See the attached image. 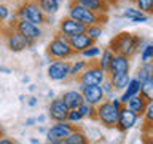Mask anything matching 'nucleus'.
<instances>
[{
  "mask_svg": "<svg viewBox=\"0 0 153 144\" xmlns=\"http://www.w3.org/2000/svg\"><path fill=\"white\" fill-rule=\"evenodd\" d=\"M139 43H140V35H136L132 32H120L110 40V48L117 55H124L128 58H132L139 53Z\"/></svg>",
  "mask_w": 153,
  "mask_h": 144,
  "instance_id": "nucleus-1",
  "label": "nucleus"
},
{
  "mask_svg": "<svg viewBox=\"0 0 153 144\" xmlns=\"http://www.w3.org/2000/svg\"><path fill=\"white\" fill-rule=\"evenodd\" d=\"M67 16L76 19L78 22L85 24L86 27L88 26H93V24H104L107 21V14H100V13H96L93 10L83 7V5L76 3L75 0L70 3L69 7V13H67Z\"/></svg>",
  "mask_w": 153,
  "mask_h": 144,
  "instance_id": "nucleus-2",
  "label": "nucleus"
},
{
  "mask_svg": "<svg viewBox=\"0 0 153 144\" xmlns=\"http://www.w3.org/2000/svg\"><path fill=\"white\" fill-rule=\"evenodd\" d=\"M46 55L51 59H70L76 53L74 48L70 46V42L65 35H62L61 32H57L54 37L51 38V42L46 46Z\"/></svg>",
  "mask_w": 153,
  "mask_h": 144,
  "instance_id": "nucleus-3",
  "label": "nucleus"
},
{
  "mask_svg": "<svg viewBox=\"0 0 153 144\" xmlns=\"http://www.w3.org/2000/svg\"><path fill=\"white\" fill-rule=\"evenodd\" d=\"M120 107H117L110 99H104L100 104L96 106V120L105 128H117Z\"/></svg>",
  "mask_w": 153,
  "mask_h": 144,
  "instance_id": "nucleus-4",
  "label": "nucleus"
},
{
  "mask_svg": "<svg viewBox=\"0 0 153 144\" xmlns=\"http://www.w3.org/2000/svg\"><path fill=\"white\" fill-rule=\"evenodd\" d=\"M3 35H5V40H7L8 50L11 53H22V51L29 50V48H32L37 42V40H32V38L22 35L19 31H16L14 27H10V26H8V29L3 31Z\"/></svg>",
  "mask_w": 153,
  "mask_h": 144,
  "instance_id": "nucleus-5",
  "label": "nucleus"
},
{
  "mask_svg": "<svg viewBox=\"0 0 153 144\" xmlns=\"http://www.w3.org/2000/svg\"><path fill=\"white\" fill-rule=\"evenodd\" d=\"M18 18H26L29 21L38 24V26H43L46 24V13L40 8L37 0H27V2H22L16 10Z\"/></svg>",
  "mask_w": 153,
  "mask_h": 144,
  "instance_id": "nucleus-6",
  "label": "nucleus"
},
{
  "mask_svg": "<svg viewBox=\"0 0 153 144\" xmlns=\"http://www.w3.org/2000/svg\"><path fill=\"white\" fill-rule=\"evenodd\" d=\"M76 127L72 125L69 120L65 122H54L46 131V142L50 144H64V139L74 131Z\"/></svg>",
  "mask_w": 153,
  "mask_h": 144,
  "instance_id": "nucleus-7",
  "label": "nucleus"
},
{
  "mask_svg": "<svg viewBox=\"0 0 153 144\" xmlns=\"http://www.w3.org/2000/svg\"><path fill=\"white\" fill-rule=\"evenodd\" d=\"M108 74L97 64V61H91L83 74L78 75V85H100Z\"/></svg>",
  "mask_w": 153,
  "mask_h": 144,
  "instance_id": "nucleus-8",
  "label": "nucleus"
},
{
  "mask_svg": "<svg viewBox=\"0 0 153 144\" xmlns=\"http://www.w3.org/2000/svg\"><path fill=\"white\" fill-rule=\"evenodd\" d=\"M46 75L53 82H65L70 79V62L67 59H51L46 67Z\"/></svg>",
  "mask_w": 153,
  "mask_h": 144,
  "instance_id": "nucleus-9",
  "label": "nucleus"
},
{
  "mask_svg": "<svg viewBox=\"0 0 153 144\" xmlns=\"http://www.w3.org/2000/svg\"><path fill=\"white\" fill-rule=\"evenodd\" d=\"M140 115L136 114L134 110H131L128 106H123L120 110V117H118V123H117V130L121 133H128L129 130H132L137 125Z\"/></svg>",
  "mask_w": 153,
  "mask_h": 144,
  "instance_id": "nucleus-10",
  "label": "nucleus"
},
{
  "mask_svg": "<svg viewBox=\"0 0 153 144\" xmlns=\"http://www.w3.org/2000/svg\"><path fill=\"white\" fill-rule=\"evenodd\" d=\"M69 112L70 107L62 101V98H54L48 106V118H51L53 122H65Z\"/></svg>",
  "mask_w": 153,
  "mask_h": 144,
  "instance_id": "nucleus-11",
  "label": "nucleus"
},
{
  "mask_svg": "<svg viewBox=\"0 0 153 144\" xmlns=\"http://www.w3.org/2000/svg\"><path fill=\"white\" fill-rule=\"evenodd\" d=\"M14 29L19 31L22 35L32 38V40H38V38L43 37L42 26H38V24L29 21V19H26V18H19L16 21V24H14Z\"/></svg>",
  "mask_w": 153,
  "mask_h": 144,
  "instance_id": "nucleus-12",
  "label": "nucleus"
},
{
  "mask_svg": "<svg viewBox=\"0 0 153 144\" xmlns=\"http://www.w3.org/2000/svg\"><path fill=\"white\" fill-rule=\"evenodd\" d=\"M78 88L81 90V93H83V98H85V103H89L93 106H97L100 104L105 98V93L102 90V86L100 85H80Z\"/></svg>",
  "mask_w": 153,
  "mask_h": 144,
  "instance_id": "nucleus-13",
  "label": "nucleus"
},
{
  "mask_svg": "<svg viewBox=\"0 0 153 144\" xmlns=\"http://www.w3.org/2000/svg\"><path fill=\"white\" fill-rule=\"evenodd\" d=\"M86 29H88V27H86L85 24L78 22L76 19L70 18V16L61 19V22H59V32L62 34V35H65L67 38L74 37V35H76V34L86 32Z\"/></svg>",
  "mask_w": 153,
  "mask_h": 144,
  "instance_id": "nucleus-14",
  "label": "nucleus"
},
{
  "mask_svg": "<svg viewBox=\"0 0 153 144\" xmlns=\"http://www.w3.org/2000/svg\"><path fill=\"white\" fill-rule=\"evenodd\" d=\"M131 69V58L124 56V55H117L115 53L112 64L108 69V75H115V74H123V72H129Z\"/></svg>",
  "mask_w": 153,
  "mask_h": 144,
  "instance_id": "nucleus-15",
  "label": "nucleus"
},
{
  "mask_svg": "<svg viewBox=\"0 0 153 144\" xmlns=\"http://www.w3.org/2000/svg\"><path fill=\"white\" fill-rule=\"evenodd\" d=\"M62 101L69 106L70 109H78L81 104L85 103V98H83V93H81L80 88H72V90H67L62 93Z\"/></svg>",
  "mask_w": 153,
  "mask_h": 144,
  "instance_id": "nucleus-16",
  "label": "nucleus"
},
{
  "mask_svg": "<svg viewBox=\"0 0 153 144\" xmlns=\"http://www.w3.org/2000/svg\"><path fill=\"white\" fill-rule=\"evenodd\" d=\"M69 42H70V46L74 48L75 53H81L86 48H89L91 45H94V40L86 32H81V34H76L74 37H69Z\"/></svg>",
  "mask_w": 153,
  "mask_h": 144,
  "instance_id": "nucleus-17",
  "label": "nucleus"
},
{
  "mask_svg": "<svg viewBox=\"0 0 153 144\" xmlns=\"http://www.w3.org/2000/svg\"><path fill=\"white\" fill-rule=\"evenodd\" d=\"M123 18L124 19H128L129 22H132V24H142V22H147L148 21V16L150 14H147V13H143L140 11L137 7H126L123 10Z\"/></svg>",
  "mask_w": 153,
  "mask_h": 144,
  "instance_id": "nucleus-18",
  "label": "nucleus"
},
{
  "mask_svg": "<svg viewBox=\"0 0 153 144\" xmlns=\"http://www.w3.org/2000/svg\"><path fill=\"white\" fill-rule=\"evenodd\" d=\"M140 90H142V82L137 79L136 75L131 79V82L128 83V86L121 91V101H123V104H126L129 99L132 98V96H136V94H140Z\"/></svg>",
  "mask_w": 153,
  "mask_h": 144,
  "instance_id": "nucleus-19",
  "label": "nucleus"
},
{
  "mask_svg": "<svg viewBox=\"0 0 153 144\" xmlns=\"http://www.w3.org/2000/svg\"><path fill=\"white\" fill-rule=\"evenodd\" d=\"M75 2L100 14H107L110 11V7H112L107 0H75Z\"/></svg>",
  "mask_w": 153,
  "mask_h": 144,
  "instance_id": "nucleus-20",
  "label": "nucleus"
},
{
  "mask_svg": "<svg viewBox=\"0 0 153 144\" xmlns=\"http://www.w3.org/2000/svg\"><path fill=\"white\" fill-rule=\"evenodd\" d=\"M139 55H140V62H153V38L140 37Z\"/></svg>",
  "mask_w": 153,
  "mask_h": 144,
  "instance_id": "nucleus-21",
  "label": "nucleus"
},
{
  "mask_svg": "<svg viewBox=\"0 0 153 144\" xmlns=\"http://www.w3.org/2000/svg\"><path fill=\"white\" fill-rule=\"evenodd\" d=\"M147 104H148V101L143 98L142 94H136V96H132L124 106H128L131 110H134L136 114H139L140 117H143V112H145V109H147Z\"/></svg>",
  "mask_w": 153,
  "mask_h": 144,
  "instance_id": "nucleus-22",
  "label": "nucleus"
},
{
  "mask_svg": "<svg viewBox=\"0 0 153 144\" xmlns=\"http://www.w3.org/2000/svg\"><path fill=\"white\" fill-rule=\"evenodd\" d=\"M110 79H112L115 88H117V91H123L124 88L128 86V83L131 82V74L129 72H123V74H115V75H108Z\"/></svg>",
  "mask_w": 153,
  "mask_h": 144,
  "instance_id": "nucleus-23",
  "label": "nucleus"
},
{
  "mask_svg": "<svg viewBox=\"0 0 153 144\" xmlns=\"http://www.w3.org/2000/svg\"><path fill=\"white\" fill-rule=\"evenodd\" d=\"M152 67H153L152 62H140V66L137 67L136 77L142 82V83H145V82H148V80H152V79H153Z\"/></svg>",
  "mask_w": 153,
  "mask_h": 144,
  "instance_id": "nucleus-24",
  "label": "nucleus"
},
{
  "mask_svg": "<svg viewBox=\"0 0 153 144\" xmlns=\"http://www.w3.org/2000/svg\"><path fill=\"white\" fill-rule=\"evenodd\" d=\"M37 2L40 5V8L46 13V16H54L61 7L59 0H37Z\"/></svg>",
  "mask_w": 153,
  "mask_h": 144,
  "instance_id": "nucleus-25",
  "label": "nucleus"
},
{
  "mask_svg": "<svg viewBox=\"0 0 153 144\" xmlns=\"http://www.w3.org/2000/svg\"><path fill=\"white\" fill-rule=\"evenodd\" d=\"M113 56H115V51L108 46V48H104V50H102V55H100L99 59H97V64L102 67V69L107 72V74H108V69H110V64H112Z\"/></svg>",
  "mask_w": 153,
  "mask_h": 144,
  "instance_id": "nucleus-26",
  "label": "nucleus"
},
{
  "mask_svg": "<svg viewBox=\"0 0 153 144\" xmlns=\"http://www.w3.org/2000/svg\"><path fill=\"white\" fill-rule=\"evenodd\" d=\"M89 62L91 61L83 59V58H81V59H76L74 62H70V79H78V75L83 74L85 69L89 66Z\"/></svg>",
  "mask_w": 153,
  "mask_h": 144,
  "instance_id": "nucleus-27",
  "label": "nucleus"
},
{
  "mask_svg": "<svg viewBox=\"0 0 153 144\" xmlns=\"http://www.w3.org/2000/svg\"><path fill=\"white\" fill-rule=\"evenodd\" d=\"M64 144H88V136H86L81 130L75 128L74 131L64 139Z\"/></svg>",
  "mask_w": 153,
  "mask_h": 144,
  "instance_id": "nucleus-28",
  "label": "nucleus"
},
{
  "mask_svg": "<svg viewBox=\"0 0 153 144\" xmlns=\"http://www.w3.org/2000/svg\"><path fill=\"white\" fill-rule=\"evenodd\" d=\"M81 58L83 59H88V61H97L99 59V56L102 55V48H100L99 45H91L89 48H86V50H83L80 53Z\"/></svg>",
  "mask_w": 153,
  "mask_h": 144,
  "instance_id": "nucleus-29",
  "label": "nucleus"
},
{
  "mask_svg": "<svg viewBox=\"0 0 153 144\" xmlns=\"http://www.w3.org/2000/svg\"><path fill=\"white\" fill-rule=\"evenodd\" d=\"M100 86H102V90H104V93H105V98H107V99L113 98L115 93H117V88H115L113 82H112V79H110L108 75L105 77V80L100 83Z\"/></svg>",
  "mask_w": 153,
  "mask_h": 144,
  "instance_id": "nucleus-30",
  "label": "nucleus"
},
{
  "mask_svg": "<svg viewBox=\"0 0 153 144\" xmlns=\"http://www.w3.org/2000/svg\"><path fill=\"white\" fill-rule=\"evenodd\" d=\"M78 110L81 112V115H83L85 118H91V120L96 118V106H93V104L83 103V104L78 107Z\"/></svg>",
  "mask_w": 153,
  "mask_h": 144,
  "instance_id": "nucleus-31",
  "label": "nucleus"
},
{
  "mask_svg": "<svg viewBox=\"0 0 153 144\" xmlns=\"http://www.w3.org/2000/svg\"><path fill=\"white\" fill-rule=\"evenodd\" d=\"M86 34L93 38V40H99L100 37H102L104 34V29H102V24H93V26H88V29H86Z\"/></svg>",
  "mask_w": 153,
  "mask_h": 144,
  "instance_id": "nucleus-32",
  "label": "nucleus"
},
{
  "mask_svg": "<svg viewBox=\"0 0 153 144\" xmlns=\"http://www.w3.org/2000/svg\"><path fill=\"white\" fill-rule=\"evenodd\" d=\"M136 7L147 14H153V0H134Z\"/></svg>",
  "mask_w": 153,
  "mask_h": 144,
  "instance_id": "nucleus-33",
  "label": "nucleus"
},
{
  "mask_svg": "<svg viewBox=\"0 0 153 144\" xmlns=\"http://www.w3.org/2000/svg\"><path fill=\"white\" fill-rule=\"evenodd\" d=\"M140 94L148 101V103H150V101H153V79L148 80V82H145V83H142Z\"/></svg>",
  "mask_w": 153,
  "mask_h": 144,
  "instance_id": "nucleus-34",
  "label": "nucleus"
},
{
  "mask_svg": "<svg viewBox=\"0 0 153 144\" xmlns=\"http://www.w3.org/2000/svg\"><path fill=\"white\" fill-rule=\"evenodd\" d=\"M67 120L72 123V125H78V123H81V120H85V117L81 115V112L78 109H70V112H69V117H67Z\"/></svg>",
  "mask_w": 153,
  "mask_h": 144,
  "instance_id": "nucleus-35",
  "label": "nucleus"
},
{
  "mask_svg": "<svg viewBox=\"0 0 153 144\" xmlns=\"http://www.w3.org/2000/svg\"><path fill=\"white\" fill-rule=\"evenodd\" d=\"M153 122V101L147 104V109L143 112V123H152Z\"/></svg>",
  "mask_w": 153,
  "mask_h": 144,
  "instance_id": "nucleus-36",
  "label": "nucleus"
},
{
  "mask_svg": "<svg viewBox=\"0 0 153 144\" xmlns=\"http://www.w3.org/2000/svg\"><path fill=\"white\" fill-rule=\"evenodd\" d=\"M10 16H11V11H10V8L7 7V5L0 3V19H2V21H8Z\"/></svg>",
  "mask_w": 153,
  "mask_h": 144,
  "instance_id": "nucleus-37",
  "label": "nucleus"
},
{
  "mask_svg": "<svg viewBox=\"0 0 153 144\" xmlns=\"http://www.w3.org/2000/svg\"><path fill=\"white\" fill-rule=\"evenodd\" d=\"M143 133L145 134H153V122L152 123H143Z\"/></svg>",
  "mask_w": 153,
  "mask_h": 144,
  "instance_id": "nucleus-38",
  "label": "nucleus"
},
{
  "mask_svg": "<svg viewBox=\"0 0 153 144\" xmlns=\"http://www.w3.org/2000/svg\"><path fill=\"white\" fill-rule=\"evenodd\" d=\"M35 123H38L37 122V117H29V118H26V122H24L26 127H33Z\"/></svg>",
  "mask_w": 153,
  "mask_h": 144,
  "instance_id": "nucleus-39",
  "label": "nucleus"
},
{
  "mask_svg": "<svg viewBox=\"0 0 153 144\" xmlns=\"http://www.w3.org/2000/svg\"><path fill=\"white\" fill-rule=\"evenodd\" d=\"M27 104L30 106V107H35V106L38 104V99L35 98V96H30V98L27 99Z\"/></svg>",
  "mask_w": 153,
  "mask_h": 144,
  "instance_id": "nucleus-40",
  "label": "nucleus"
},
{
  "mask_svg": "<svg viewBox=\"0 0 153 144\" xmlns=\"http://www.w3.org/2000/svg\"><path fill=\"white\" fill-rule=\"evenodd\" d=\"M0 144H13V141L8 139V138H5V136H2L0 138Z\"/></svg>",
  "mask_w": 153,
  "mask_h": 144,
  "instance_id": "nucleus-41",
  "label": "nucleus"
},
{
  "mask_svg": "<svg viewBox=\"0 0 153 144\" xmlns=\"http://www.w3.org/2000/svg\"><path fill=\"white\" fill-rule=\"evenodd\" d=\"M45 120H46V115H38V117H37V122L38 123H43Z\"/></svg>",
  "mask_w": 153,
  "mask_h": 144,
  "instance_id": "nucleus-42",
  "label": "nucleus"
},
{
  "mask_svg": "<svg viewBox=\"0 0 153 144\" xmlns=\"http://www.w3.org/2000/svg\"><path fill=\"white\" fill-rule=\"evenodd\" d=\"M145 141L148 142V144H153V134H147V139Z\"/></svg>",
  "mask_w": 153,
  "mask_h": 144,
  "instance_id": "nucleus-43",
  "label": "nucleus"
},
{
  "mask_svg": "<svg viewBox=\"0 0 153 144\" xmlns=\"http://www.w3.org/2000/svg\"><path fill=\"white\" fill-rule=\"evenodd\" d=\"M0 72H3V74H10L11 70H10L8 67H0Z\"/></svg>",
  "mask_w": 153,
  "mask_h": 144,
  "instance_id": "nucleus-44",
  "label": "nucleus"
},
{
  "mask_svg": "<svg viewBox=\"0 0 153 144\" xmlns=\"http://www.w3.org/2000/svg\"><path fill=\"white\" fill-rule=\"evenodd\" d=\"M38 131H40V133H45V134H46L48 128H46V127H40V128H38Z\"/></svg>",
  "mask_w": 153,
  "mask_h": 144,
  "instance_id": "nucleus-45",
  "label": "nucleus"
},
{
  "mask_svg": "<svg viewBox=\"0 0 153 144\" xmlns=\"http://www.w3.org/2000/svg\"><path fill=\"white\" fill-rule=\"evenodd\" d=\"M19 101H21V103H26V101H27V98H26L24 94H21V96H19Z\"/></svg>",
  "mask_w": 153,
  "mask_h": 144,
  "instance_id": "nucleus-46",
  "label": "nucleus"
},
{
  "mask_svg": "<svg viewBox=\"0 0 153 144\" xmlns=\"http://www.w3.org/2000/svg\"><path fill=\"white\" fill-rule=\"evenodd\" d=\"M29 82H30V79H29L27 75H26V77H22V83H29Z\"/></svg>",
  "mask_w": 153,
  "mask_h": 144,
  "instance_id": "nucleus-47",
  "label": "nucleus"
},
{
  "mask_svg": "<svg viewBox=\"0 0 153 144\" xmlns=\"http://www.w3.org/2000/svg\"><path fill=\"white\" fill-rule=\"evenodd\" d=\"M30 142H32V144H38V142H40V141H38L37 138H32V139H30Z\"/></svg>",
  "mask_w": 153,
  "mask_h": 144,
  "instance_id": "nucleus-48",
  "label": "nucleus"
},
{
  "mask_svg": "<svg viewBox=\"0 0 153 144\" xmlns=\"http://www.w3.org/2000/svg\"><path fill=\"white\" fill-rule=\"evenodd\" d=\"M3 22H5V21H2V19H0V34L3 32Z\"/></svg>",
  "mask_w": 153,
  "mask_h": 144,
  "instance_id": "nucleus-49",
  "label": "nucleus"
},
{
  "mask_svg": "<svg viewBox=\"0 0 153 144\" xmlns=\"http://www.w3.org/2000/svg\"><path fill=\"white\" fill-rule=\"evenodd\" d=\"M107 2H108L110 5H115V3H118V0H107Z\"/></svg>",
  "mask_w": 153,
  "mask_h": 144,
  "instance_id": "nucleus-50",
  "label": "nucleus"
},
{
  "mask_svg": "<svg viewBox=\"0 0 153 144\" xmlns=\"http://www.w3.org/2000/svg\"><path fill=\"white\" fill-rule=\"evenodd\" d=\"M3 136V130H2V127H0V138Z\"/></svg>",
  "mask_w": 153,
  "mask_h": 144,
  "instance_id": "nucleus-51",
  "label": "nucleus"
},
{
  "mask_svg": "<svg viewBox=\"0 0 153 144\" xmlns=\"http://www.w3.org/2000/svg\"><path fill=\"white\" fill-rule=\"evenodd\" d=\"M152 64H153V62H152ZM152 74H153V67H152Z\"/></svg>",
  "mask_w": 153,
  "mask_h": 144,
  "instance_id": "nucleus-52",
  "label": "nucleus"
},
{
  "mask_svg": "<svg viewBox=\"0 0 153 144\" xmlns=\"http://www.w3.org/2000/svg\"><path fill=\"white\" fill-rule=\"evenodd\" d=\"M59 2H61V3H62V2H64V0H59Z\"/></svg>",
  "mask_w": 153,
  "mask_h": 144,
  "instance_id": "nucleus-53",
  "label": "nucleus"
},
{
  "mask_svg": "<svg viewBox=\"0 0 153 144\" xmlns=\"http://www.w3.org/2000/svg\"><path fill=\"white\" fill-rule=\"evenodd\" d=\"M131 2H134V0H131Z\"/></svg>",
  "mask_w": 153,
  "mask_h": 144,
  "instance_id": "nucleus-54",
  "label": "nucleus"
}]
</instances>
